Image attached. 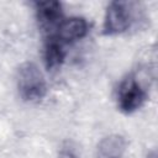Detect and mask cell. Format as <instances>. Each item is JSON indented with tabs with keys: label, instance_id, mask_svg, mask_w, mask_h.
Masks as SVG:
<instances>
[{
	"label": "cell",
	"instance_id": "8992f818",
	"mask_svg": "<svg viewBox=\"0 0 158 158\" xmlns=\"http://www.w3.org/2000/svg\"><path fill=\"white\" fill-rule=\"evenodd\" d=\"M126 151V139L120 135H110L100 141L96 158H122Z\"/></svg>",
	"mask_w": 158,
	"mask_h": 158
},
{
	"label": "cell",
	"instance_id": "7a4b0ae2",
	"mask_svg": "<svg viewBox=\"0 0 158 158\" xmlns=\"http://www.w3.org/2000/svg\"><path fill=\"white\" fill-rule=\"evenodd\" d=\"M138 4L133 1H112L105 11L102 32L106 36H115L126 32L137 19Z\"/></svg>",
	"mask_w": 158,
	"mask_h": 158
},
{
	"label": "cell",
	"instance_id": "5b68a950",
	"mask_svg": "<svg viewBox=\"0 0 158 158\" xmlns=\"http://www.w3.org/2000/svg\"><path fill=\"white\" fill-rule=\"evenodd\" d=\"M89 31L88 21L84 17H70L67 20H63L59 26L56 30V33L51 37L57 38L62 43L67 42H74L80 38H83Z\"/></svg>",
	"mask_w": 158,
	"mask_h": 158
},
{
	"label": "cell",
	"instance_id": "3957f363",
	"mask_svg": "<svg viewBox=\"0 0 158 158\" xmlns=\"http://www.w3.org/2000/svg\"><path fill=\"white\" fill-rule=\"evenodd\" d=\"M117 107L123 114H132L141 109L147 100V90L136 74H127L118 84Z\"/></svg>",
	"mask_w": 158,
	"mask_h": 158
},
{
	"label": "cell",
	"instance_id": "277c9868",
	"mask_svg": "<svg viewBox=\"0 0 158 158\" xmlns=\"http://www.w3.org/2000/svg\"><path fill=\"white\" fill-rule=\"evenodd\" d=\"M35 11L40 26L46 31L57 30L63 21V10L59 1H37L35 2Z\"/></svg>",
	"mask_w": 158,
	"mask_h": 158
},
{
	"label": "cell",
	"instance_id": "ba28073f",
	"mask_svg": "<svg viewBox=\"0 0 158 158\" xmlns=\"http://www.w3.org/2000/svg\"><path fill=\"white\" fill-rule=\"evenodd\" d=\"M62 158H77V157L74 156L73 152H70V151H65V152L62 153Z\"/></svg>",
	"mask_w": 158,
	"mask_h": 158
},
{
	"label": "cell",
	"instance_id": "6da1fadb",
	"mask_svg": "<svg viewBox=\"0 0 158 158\" xmlns=\"http://www.w3.org/2000/svg\"><path fill=\"white\" fill-rule=\"evenodd\" d=\"M16 86L22 100L28 102L40 101L47 94V83L44 75L32 62H26L17 69Z\"/></svg>",
	"mask_w": 158,
	"mask_h": 158
},
{
	"label": "cell",
	"instance_id": "9c48e42d",
	"mask_svg": "<svg viewBox=\"0 0 158 158\" xmlns=\"http://www.w3.org/2000/svg\"><path fill=\"white\" fill-rule=\"evenodd\" d=\"M147 158H157V153H156V151H152L151 153H148Z\"/></svg>",
	"mask_w": 158,
	"mask_h": 158
},
{
	"label": "cell",
	"instance_id": "52a82bcc",
	"mask_svg": "<svg viewBox=\"0 0 158 158\" xmlns=\"http://www.w3.org/2000/svg\"><path fill=\"white\" fill-rule=\"evenodd\" d=\"M43 59L48 70L58 69L65 59L63 43L54 37H49L43 48Z\"/></svg>",
	"mask_w": 158,
	"mask_h": 158
}]
</instances>
